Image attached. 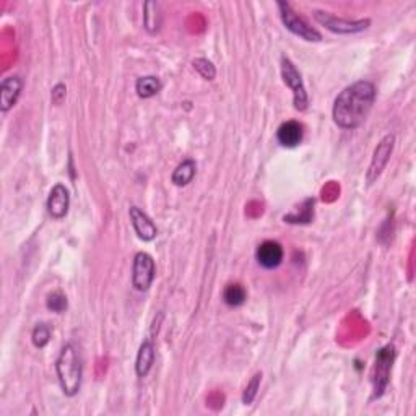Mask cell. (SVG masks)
<instances>
[{"label":"cell","instance_id":"6da1fadb","mask_svg":"<svg viewBox=\"0 0 416 416\" xmlns=\"http://www.w3.org/2000/svg\"><path fill=\"white\" fill-rule=\"evenodd\" d=\"M376 86L367 80H359L345 88L333 101L332 117L343 131H355L363 126L376 102Z\"/></svg>","mask_w":416,"mask_h":416},{"label":"cell","instance_id":"7a4b0ae2","mask_svg":"<svg viewBox=\"0 0 416 416\" xmlns=\"http://www.w3.org/2000/svg\"><path fill=\"white\" fill-rule=\"evenodd\" d=\"M57 379L61 384L64 396L75 397L82 388L83 364L77 348L72 343L64 345L56 361Z\"/></svg>","mask_w":416,"mask_h":416},{"label":"cell","instance_id":"3957f363","mask_svg":"<svg viewBox=\"0 0 416 416\" xmlns=\"http://www.w3.org/2000/svg\"><path fill=\"white\" fill-rule=\"evenodd\" d=\"M397 351L393 345H386L376 353V363L372 369V400L381 398L387 391L388 379H391L392 364L396 361Z\"/></svg>","mask_w":416,"mask_h":416},{"label":"cell","instance_id":"277c9868","mask_svg":"<svg viewBox=\"0 0 416 416\" xmlns=\"http://www.w3.org/2000/svg\"><path fill=\"white\" fill-rule=\"evenodd\" d=\"M277 7L280 12V18H282L286 30L291 31V33L296 36H299L301 40L304 41H309V42L322 41V35L319 33L316 28H312L304 18L299 17L288 2H277Z\"/></svg>","mask_w":416,"mask_h":416},{"label":"cell","instance_id":"5b68a950","mask_svg":"<svg viewBox=\"0 0 416 416\" xmlns=\"http://www.w3.org/2000/svg\"><path fill=\"white\" fill-rule=\"evenodd\" d=\"M282 77L285 85L293 91L295 109L304 112L309 107V96H307L306 85L302 82L299 70L286 56H282Z\"/></svg>","mask_w":416,"mask_h":416},{"label":"cell","instance_id":"8992f818","mask_svg":"<svg viewBox=\"0 0 416 416\" xmlns=\"http://www.w3.org/2000/svg\"><path fill=\"white\" fill-rule=\"evenodd\" d=\"M314 20L319 25H322L323 28H327L328 31H332L335 35H356L361 33L369 28L371 20L364 18V20H345V18H338L335 15L328 13V12H322V10H316L314 12Z\"/></svg>","mask_w":416,"mask_h":416},{"label":"cell","instance_id":"52a82bcc","mask_svg":"<svg viewBox=\"0 0 416 416\" xmlns=\"http://www.w3.org/2000/svg\"><path fill=\"white\" fill-rule=\"evenodd\" d=\"M393 147H396V135L393 133H387L374 150L371 158V165L367 167V174H366V181L367 184H374L377 179H379L382 171L386 170V166L391 160V156L393 153Z\"/></svg>","mask_w":416,"mask_h":416},{"label":"cell","instance_id":"ba28073f","mask_svg":"<svg viewBox=\"0 0 416 416\" xmlns=\"http://www.w3.org/2000/svg\"><path fill=\"white\" fill-rule=\"evenodd\" d=\"M156 267L153 257L148 252H138L133 257L132 266V285L137 291H148L153 285Z\"/></svg>","mask_w":416,"mask_h":416},{"label":"cell","instance_id":"9c48e42d","mask_svg":"<svg viewBox=\"0 0 416 416\" xmlns=\"http://www.w3.org/2000/svg\"><path fill=\"white\" fill-rule=\"evenodd\" d=\"M47 213L54 220H62L67 217L70 208V194L69 189L64 184H56L51 189L49 197H47Z\"/></svg>","mask_w":416,"mask_h":416},{"label":"cell","instance_id":"30bf717a","mask_svg":"<svg viewBox=\"0 0 416 416\" xmlns=\"http://www.w3.org/2000/svg\"><path fill=\"white\" fill-rule=\"evenodd\" d=\"M129 217H131V223L138 239L150 242L158 236V228H156V225L143 210H140L138 207H131L129 208Z\"/></svg>","mask_w":416,"mask_h":416},{"label":"cell","instance_id":"8fae6325","mask_svg":"<svg viewBox=\"0 0 416 416\" xmlns=\"http://www.w3.org/2000/svg\"><path fill=\"white\" fill-rule=\"evenodd\" d=\"M21 90H23V80L18 75H12V77L2 80L0 83V111L4 114L17 105Z\"/></svg>","mask_w":416,"mask_h":416},{"label":"cell","instance_id":"7c38bea8","mask_svg":"<svg viewBox=\"0 0 416 416\" xmlns=\"http://www.w3.org/2000/svg\"><path fill=\"white\" fill-rule=\"evenodd\" d=\"M283 256V247L282 244H278L277 241H263L262 244L257 247L256 252L258 266H262L267 270H273L282 266Z\"/></svg>","mask_w":416,"mask_h":416},{"label":"cell","instance_id":"4fadbf2b","mask_svg":"<svg viewBox=\"0 0 416 416\" xmlns=\"http://www.w3.org/2000/svg\"><path fill=\"white\" fill-rule=\"evenodd\" d=\"M302 135H304L302 124L298 121H286L278 127L277 140L285 148H295L302 142Z\"/></svg>","mask_w":416,"mask_h":416},{"label":"cell","instance_id":"5bb4252c","mask_svg":"<svg viewBox=\"0 0 416 416\" xmlns=\"http://www.w3.org/2000/svg\"><path fill=\"white\" fill-rule=\"evenodd\" d=\"M155 363V345L153 340L148 338L140 345L137 359H135V372L138 377H147Z\"/></svg>","mask_w":416,"mask_h":416},{"label":"cell","instance_id":"9a60e30c","mask_svg":"<svg viewBox=\"0 0 416 416\" xmlns=\"http://www.w3.org/2000/svg\"><path fill=\"white\" fill-rule=\"evenodd\" d=\"M197 174V163L194 160H184L182 163L177 165V167L172 172L171 181L177 187H186L194 181Z\"/></svg>","mask_w":416,"mask_h":416},{"label":"cell","instance_id":"2e32d148","mask_svg":"<svg viewBox=\"0 0 416 416\" xmlns=\"http://www.w3.org/2000/svg\"><path fill=\"white\" fill-rule=\"evenodd\" d=\"M163 88V83L158 77L155 75H147V77H140L137 82H135V91L142 100H150L156 96Z\"/></svg>","mask_w":416,"mask_h":416},{"label":"cell","instance_id":"e0dca14e","mask_svg":"<svg viewBox=\"0 0 416 416\" xmlns=\"http://www.w3.org/2000/svg\"><path fill=\"white\" fill-rule=\"evenodd\" d=\"M143 26L150 35L158 33L161 28V13H160V5L156 2L143 4Z\"/></svg>","mask_w":416,"mask_h":416},{"label":"cell","instance_id":"ac0fdd59","mask_svg":"<svg viewBox=\"0 0 416 416\" xmlns=\"http://www.w3.org/2000/svg\"><path fill=\"white\" fill-rule=\"evenodd\" d=\"M314 198H306L304 202H302L301 212L285 215L283 221L290 225H309L312 218H314Z\"/></svg>","mask_w":416,"mask_h":416},{"label":"cell","instance_id":"d6986e66","mask_svg":"<svg viewBox=\"0 0 416 416\" xmlns=\"http://www.w3.org/2000/svg\"><path fill=\"white\" fill-rule=\"evenodd\" d=\"M246 299H247V293L244 286L239 283H231L226 286L223 291V301L225 304L230 307H239L244 304Z\"/></svg>","mask_w":416,"mask_h":416},{"label":"cell","instance_id":"ffe728a7","mask_svg":"<svg viewBox=\"0 0 416 416\" xmlns=\"http://www.w3.org/2000/svg\"><path fill=\"white\" fill-rule=\"evenodd\" d=\"M192 67L196 69L205 80H208V82H212V80H215V77H217V69H215L213 62L208 61V59L205 57L194 59Z\"/></svg>","mask_w":416,"mask_h":416},{"label":"cell","instance_id":"44dd1931","mask_svg":"<svg viewBox=\"0 0 416 416\" xmlns=\"http://www.w3.org/2000/svg\"><path fill=\"white\" fill-rule=\"evenodd\" d=\"M31 340L36 348H44L51 342V327L47 323H37L31 333Z\"/></svg>","mask_w":416,"mask_h":416},{"label":"cell","instance_id":"7402d4cb","mask_svg":"<svg viewBox=\"0 0 416 416\" xmlns=\"http://www.w3.org/2000/svg\"><path fill=\"white\" fill-rule=\"evenodd\" d=\"M262 382V372H257L254 374L252 379L247 384L244 392H242V403L244 405H252L254 400H256L257 393H258V387H261Z\"/></svg>","mask_w":416,"mask_h":416},{"label":"cell","instance_id":"603a6c76","mask_svg":"<svg viewBox=\"0 0 416 416\" xmlns=\"http://www.w3.org/2000/svg\"><path fill=\"white\" fill-rule=\"evenodd\" d=\"M46 306L47 309L52 311V312H57V314H61L67 309V298L66 295H62L61 291H54L52 295L47 296L46 299Z\"/></svg>","mask_w":416,"mask_h":416},{"label":"cell","instance_id":"cb8c5ba5","mask_svg":"<svg viewBox=\"0 0 416 416\" xmlns=\"http://www.w3.org/2000/svg\"><path fill=\"white\" fill-rule=\"evenodd\" d=\"M66 96H67V88L64 83H57L54 86L52 91H51V100H52V105L56 106H61L64 101H66Z\"/></svg>","mask_w":416,"mask_h":416}]
</instances>
